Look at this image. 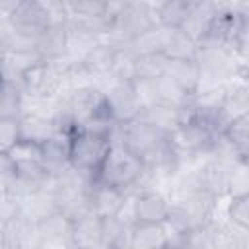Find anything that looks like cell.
<instances>
[{"label": "cell", "mask_w": 249, "mask_h": 249, "mask_svg": "<svg viewBox=\"0 0 249 249\" xmlns=\"http://www.w3.org/2000/svg\"><path fill=\"white\" fill-rule=\"evenodd\" d=\"M117 132V130H115ZM115 132H103V130H91V128H76L70 134L68 144V163L70 169L95 177L113 146Z\"/></svg>", "instance_id": "6da1fadb"}, {"label": "cell", "mask_w": 249, "mask_h": 249, "mask_svg": "<svg viewBox=\"0 0 249 249\" xmlns=\"http://www.w3.org/2000/svg\"><path fill=\"white\" fill-rule=\"evenodd\" d=\"M146 165L142 160H138L132 152H128L117 138L113 140V146L99 169V173L93 177V183L109 185L121 191H130L140 183V179L146 173Z\"/></svg>", "instance_id": "7a4b0ae2"}, {"label": "cell", "mask_w": 249, "mask_h": 249, "mask_svg": "<svg viewBox=\"0 0 249 249\" xmlns=\"http://www.w3.org/2000/svg\"><path fill=\"white\" fill-rule=\"evenodd\" d=\"M158 27L160 23H158V14H156V4L124 2L121 12L117 14L113 31L109 33L107 41L119 47H126L150 35Z\"/></svg>", "instance_id": "3957f363"}, {"label": "cell", "mask_w": 249, "mask_h": 249, "mask_svg": "<svg viewBox=\"0 0 249 249\" xmlns=\"http://www.w3.org/2000/svg\"><path fill=\"white\" fill-rule=\"evenodd\" d=\"M25 97L33 101H51L62 93V86L66 82L62 62H37L29 70H25L19 78Z\"/></svg>", "instance_id": "277c9868"}, {"label": "cell", "mask_w": 249, "mask_h": 249, "mask_svg": "<svg viewBox=\"0 0 249 249\" xmlns=\"http://www.w3.org/2000/svg\"><path fill=\"white\" fill-rule=\"evenodd\" d=\"M218 134L220 132L198 119L189 105L185 111V119L169 134V140L179 154H210Z\"/></svg>", "instance_id": "5b68a950"}, {"label": "cell", "mask_w": 249, "mask_h": 249, "mask_svg": "<svg viewBox=\"0 0 249 249\" xmlns=\"http://www.w3.org/2000/svg\"><path fill=\"white\" fill-rule=\"evenodd\" d=\"M103 97L107 111L117 126L136 121L144 109V99L134 80H113L111 86L103 91Z\"/></svg>", "instance_id": "8992f818"}, {"label": "cell", "mask_w": 249, "mask_h": 249, "mask_svg": "<svg viewBox=\"0 0 249 249\" xmlns=\"http://www.w3.org/2000/svg\"><path fill=\"white\" fill-rule=\"evenodd\" d=\"M195 60L200 68L202 86L224 84V80L230 78L235 70L233 51L222 47H198Z\"/></svg>", "instance_id": "52a82bcc"}, {"label": "cell", "mask_w": 249, "mask_h": 249, "mask_svg": "<svg viewBox=\"0 0 249 249\" xmlns=\"http://www.w3.org/2000/svg\"><path fill=\"white\" fill-rule=\"evenodd\" d=\"M130 210L134 224H167L171 218V200L156 189H142L132 196Z\"/></svg>", "instance_id": "ba28073f"}, {"label": "cell", "mask_w": 249, "mask_h": 249, "mask_svg": "<svg viewBox=\"0 0 249 249\" xmlns=\"http://www.w3.org/2000/svg\"><path fill=\"white\" fill-rule=\"evenodd\" d=\"M121 51H123V47H119L107 39H101L89 51L84 53L80 62L86 68L89 78H107V76H113L117 62L121 58Z\"/></svg>", "instance_id": "9c48e42d"}, {"label": "cell", "mask_w": 249, "mask_h": 249, "mask_svg": "<svg viewBox=\"0 0 249 249\" xmlns=\"http://www.w3.org/2000/svg\"><path fill=\"white\" fill-rule=\"evenodd\" d=\"M88 200H89L91 214L99 218H117V216H123V210L128 200V193L109 185L91 183L88 191Z\"/></svg>", "instance_id": "30bf717a"}, {"label": "cell", "mask_w": 249, "mask_h": 249, "mask_svg": "<svg viewBox=\"0 0 249 249\" xmlns=\"http://www.w3.org/2000/svg\"><path fill=\"white\" fill-rule=\"evenodd\" d=\"M35 51L45 62H62L70 56L68 23L49 25L35 41Z\"/></svg>", "instance_id": "8fae6325"}, {"label": "cell", "mask_w": 249, "mask_h": 249, "mask_svg": "<svg viewBox=\"0 0 249 249\" xmlns=\"http://www.w3.org/2000/svg\"><path fill=\"white\" fill-rule=\"evenodd\" d=\"M230 173H231L230 165L212 158L195 173V183L200 191H204L206 195L218 200L220 196L230 193Z\"/></svg>", "instance_id": "7c38bea8"}, {"label": "cell", "mask_w": 249, "mask_h": 249, "mask_svg": "<svg viewBox=\"0 0 249 249\" xmlns=\"http://www.w3.org/2000/svg\"><path fill=\"white\" fill-rule=\"evenodd\" d=\"M72 249H101L103 247V218L86 214L70 224Z\"/></svg>", "instance_id": "4fadbf2b"}, {"label": "cell", "mask_w": 249, "mask_h": 249, "mask_svg": "<svg viewBox=\"0 0 249 249\" xmlns=\"http://www.w3.org/2000/svg\"><path fill=\"white\" fill-rule=\"evenodd\" d=\"M169 58L161 51L140 53L132 56V80L138 84H150L165 76Z\"/></svg>", "instance_id": "5bb4252c"}, {"label": "cell", "mask_w": 249, "mask_h": 249, "mask_svg": "<svg viewBox=\"0 0 249 249\" xmlns=\"http://www.w3.org/2000/svg\"><path fill=\"white\" fill-rule=\"evenodd\" d=\"M165 76L175 82L187 95L195 97L202 86V76L200 68L195 58H179V60H169L167 62V72Z\"/></svg>", "instance_id": "9a60e30c"}, {"label": "cell", "mask_w": 249, "mask_h": 249, "mask_svg": "<svg viewBox=\"0 0 249 249\" xmlns=\"http://www.w3.org/2000/svg\"><path fill=\"white\" fill-rule=\"evenodd\" d=\"M56 124L51 115L43 113H23L19 117V140H27L43 146L49 138L56 134Z\"/></svg>", "instance_id": "2e32d148"}, {"label": "cell", "mask_w": 249, "mask_h": 249, "mask_svg": "<svg viewBox=\"0 0 249 249\" xmlns=\"http://www.w3.org/2000/svg\"><path fill=\"white\" fill-rule=\"evenodd\" d=\"M218 6L220 4H212V2H193V8H191V14L183 25V33L195 41L196 45H200L204 41V37L208 35V29L212 25V19L218 12Z\"/></svg>", "instance_id": "e0dca14e"}, {"label": "cell", "mask_w": 249, "mask_h": 249, "mask_svg": "<svg viewBox=\"0 0 249 249\" xmlns=\"http://www.w3.org/2000/svg\"><path fill=\"white\" fill-rule=\"evenodd\" d=\"M208 233L214 249H249V233L233 226L230 220L224 224L210 222Z\"/></svg>", "instance_id": "ac0fdd59"}, {"label": "cell", "mask_w": 249, "mask_h": 249, "mask_svg": "<svg viewBox=\"0 0 249 249\" xmlns=\"http://www.w3.org/2000/svg\"><path fill=\"white\" fill-rule=\"evenodd\" d=\"M191 8H193L191 0H167L156 4L160 27L167 31H181L191 14Z\"/></svg>", "instance_id": "d6986e66"}, {"label": "cell", "mask_w": 249, "mask_h": 249, "mask_svg": "<svg viewBox=\"0 0 249 249\" xmlns=\"http://www.w3.org/2000/svg\"><path fill=\"white\" fill-rule=\"evenodd\" d=\"M25 93L19 80H2V93H0V119H19L23 109Z\"/></svg>", "instance_id": "ffe728a7"}, {"label": "cell", "mask_w": 249, "mask_h": 249, "mask_svg": "<svg viewBox=\"0 0 249 249\" xmlns=\"http://www.w3.org/2000/svg\"><path fill=\"white\" fill-rule=\"evenodd\" d=\"M167 245L165 224H132V249H160Z\"/></svg>", "instance_id": "44dd1931"}, {"label": "cell", "mask_w": 249, "mask_h": 249, "mask_svg": "<svg viewBox=\"0 0 249 249\" xmlns=\"http://www.w3.org/2000/svg\"><path fill=\"white\" fill-rule=\"evenodd\" d=\"M222 134L241 154L243 160L249 158V113H243V115L233 117L226 124V128H224Z\"/></svg>", "instance_id": "7402d4cb"}, {"label": "cell", "mask_w": 249, "mask_h": 249, "mask_svg": "<svg viewBox=\"0 0 249 249\" xmlns=\"http://www.w3.org/2000/svg\"><path fill=\"white\" fill-rule=\"evenodd\" d=\"M226 218L233 226H237L239 230L249 233V191L230 198L228 210H226Z\"/></svg>", "instance_id": "603a6c76"}, {"label": "cell", "mask_w": 249, "mask_h": 249, "mask_svg": "<svg viewBox=\"0 0 249 249\" xmlns=\"http://www.w3.org/2000/svg\"><path fill=\"white\" fill-rule=\"evenodd\" d=\"M19 142V119H0V148L8 154Z\"/></svg>", "instance_id": "cb8c5ba5"}, {"label": "cell", "mask_w": 249, "mask_h": 249, "mask_svg": "<svg viewBox=\"0 0 249 249\" xmlns=\"http://www.w3.org/2000/svg\"><path fill=\"white\" fill-rule=\"evenodd\" d=\"M160 249H169V247H167V245H163V247H160Z\"/></svg>", "instance_id": "d4e9b609"}]
</instances>
